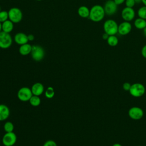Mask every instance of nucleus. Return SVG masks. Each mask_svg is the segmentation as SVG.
<instances>
[{
	"label": "nucleus",
	"mask_w": 146,
	"mask_h": 146,
	"mask_svg": "<svg viewBox=\"0 0 146 146\" xmlns=\"http://www.w3.org/2000/svg\"><path fill=\"white\" fill-rule=\"evenodd\" d=\"M105 15L103 6L100 5H95L90 9L88 18L93 22H98L104 19Z\"/></svg>",
	"instance_id": "f257e3e1"
},
{
	"label": "nucleus",
	"mask_w": 146,
	"mask_h": 146,
	"mask_svg": "<svg viewBox=\"0 0 146 146\" xmlns=\"http://www.w3.org/2000/svg\"><path fill=\"white\" fill-rule=\"evenodd\" d=\"M117 23L113 19H109L106 20L103 24V30L104 33L109 35H116L118 33Z\"/></svg>",
	"instance_id": "f03ea898"
},
{
	"label": "nucleus",
	"mask_w": 146,
	"mask_h": 146,
	"mask_svg": "<svg viewBox=\"0 0 146 146\" xmlns=\"http://www.w3.org/2000/svg\"><path fill=\"white\" fill-rule=\"evenodd\" d=\"M9 19L14 23L20 22L23 18V14L21 10L18 7H11L8 11Z\"/></svg>",
	"instance_id": "7ed1b4c3"
},
{
	"label": "nucleus",
	"mask_w": 146,
	"mask_h": 146,
	"mask_svg": "<svg viewBox=\"0 0 146 146\" xmlns=\"http://www.w3.org/2000/svg\"><path fill=\"white\" fill-rule=\"evenodd\" d=\"M129 92L132 96L135 98H139L145 94V88L143 84L140 83H135L131 84Z\"/></svg>",
	"instance_id": "20e7f679"
},
{
	"label": "nucleus",
	"mask_w": 146,
	"mask_h": 146,
	"mask_svg": "<svg viewBox=\"0 0 146 146\" xmlns=\"http://www.w3.org/2000/svg\"><path fill=\"white\" fill-rule=\"evenodd\" d=\"M30 54L33 60L36 62H39L44 58L45 52L42 46L39 45H33L32 46Z\"/></svg>",
	"instance_id": "39448f33"
},
{
	"label": "nucleus",
	"mask_w": 146,
	"mask_h": 146,
	"mask_svg": "<svg viewBox=\"0 0 146 146\" xmlns=\"http://www.w3.org/2000/svg\"><path fill=\"white\" fill-rule=\"evenodd\" d=\"M13 43V38L10 33L3 31L0 32V48L7 49L11 47Z\"/></svg>",
	"instance_id": "423d86ee"
},
{
	"label": "nucleus",
	"mask_w": 146,
	"mask_h": 146,
	"mask_svg": "<svg viewBox=\"0 0 146 146\" xmlns=\"http://www.w3.org/2000/svg\"><path fill=\"white\" fill-rule=\"evenodd\" d=\"M33 95L31 89L27 87L21 88L17 93L18 98L22 102L29 101Z\"/></svg>",
	"instance_id": "0eeeda50"
},
{
	"label": "nucleus",
	"mask_w": 146,
	"mask_h": 146,
	"mask_svg": "<svg viewBox=\"0 0 146 146\" xmlns=\"http://www.w3.org/2000/svg\"><path fill=\"white\" fill-rule=\"evenodd\" d=\"M106 15L111 16L114 15L117 10V5L113 0H107L103 6Z\"/></svg>",
	"instance_id": "6e6552de"
},
{
	"label": "nucleus",
	"mask_w": 146,
	"mask_h": 146,
	"mask_svg": "<svg viewBox=\"0 0 146 146\" xmlns=\"http://www.w3.org/2000/svg\"><path fill=\"white\" fill-rule=\"evenodd\" d=\"M128 113L129 117L132 119L140 120L143 117L144 111L140 107L135 106L129 109Z\"/></svg>",
	"instance_id": "1a4fd4ad"
},
{
	"label": "nucleus",
	"mask_w": 146,
	"mask_h": 146,
	"mask_svg": "<svg viewBox=\"0 0 146 146\" xmlns=\"http://www.w3.org/2000/svg\"><path fill=\"white\" fill-rule=\"evenodd\" d=\"M17 141V136L13 132H6L2 138V143L5 146H13Z\"/></svg>",
	"instance_id": "9d476101"
},
{
	"label": "nucleus",
	"mask_w": 146,
	"mask_h": 146,
	"mask_svg": "<svg viewBox=\"0 0 146 146\" xmlns=\"http://www.w3.org/2000/svg\"><path fill=\"white\" fill-rule=\"evenodd\" d=\"M121 16L124 21L130 22L135 17V11L133 8L125 7L121 12Z\"/></svg>",
	"instance_id": "9b49d317"
},
{
	"label": "nucleus",
	"mask_w": 146,
	"mask_h": 146,
	"mask_svg": "<svg viewBox=\"0 0 146 146\" xmlns=\"http://www.w3.org/2000/svg\"><path fill=\"white\" fill-rule=\"evenodd\" d=\"M132 25L129 22L123 21L118 26V33L121 35H126L132 30Z\"/></svg>",
	"instance_id": "f8f14e48"
},
{
	"label": "nucleus",
	"mask_w": 146,
	"mask_h": 146,
	"mask_svg": "<svg viewBox=\"0 0 146 146\" xmlns=\"http://www.w3.org/2000/svg\"><path fill=\"white\" fill-rule=\"evenodd\" d=\"M14 40L16 43L20 46L26 44L29 42L27 35L22 32L17 33L14 36Z\"/></svg>",
	"instance_id": "ddd939ff"
},
{
	"label": "nucleus",
	"mask_w": 146,
	"mask_h": 146,
	"mask_svg": "<svg viewBox=\"0 0 146 146\" xmlns=\"http://www.w3.org/2000/svg\"><path fill=\"white\" fill-rule=\"evenodd\" d=\"M44 89L43 85L40 83H34L31 88L33 95L39 96L43 94L44 92Z\"/></svg>",
	"instance_id": "4468645a"
},
{
	"label": "nucleus",
	"mask_w": 146,
	"mask_h": 146,
	"mask_svg": "<svg viewBox=\"0 0 146 146\" xmlns=\"http://www.w3.org/2000/svg\"><path fill=\"white\" fill-rule=\"evenodd\" d=\"M10 115L9 107L5 104H0V121L7 119Z\"/></svg>",
	"instance_id": "2eb2a0df"
},
{
	"label": "nucleus",
	"mask_w": 146,
	"mask_h": 146,
	"mask_svg": "<svg viewBox=\"0 0 146 146\" xmlns=\"http://www.w3.org/2000/svg\"><path fill=\"white\" fill-rule=\"evenodd\" d=\"M14 29V23L10 20L7 21L2 23V31L7 33H10Z\"/></svg>",
	"instance_id": "dca6fc26"
},
{
	"label": "nucleus",
	"mask_w": 146,
	"mask_h": 146,
	"mask_svg": "<svg viewBox=\"0 0 146 146\" xmlns=\"http://www.w3.org/2000/svg\"><path fill=\"white\" fill-rule=\"evenodd\" d=\"M31 49L32 46L30 44L27 43L26 44L20 46L19 48V52L22 55H27L31 53Z\"/></svg>",
	"instance_id": "f3484780"
},
{
	"label": "nucleus",
	"mask_w": 146,
	"mask_h": 146,
	"mask_svg": "<svg viewBox=\"0 0 146 146\" xmlns=\"http://www.w3.org/2000/svg\"><path fill=\"white\" fill-rule=\"evenodd\" d=\"M90 9L86 6H81L78 9V14L82 18H87L89 17Z\"/></svg>",
	"instance_id": "a211bd4d"
},
{
	"label": "nucleus",
	"mask_w": 146,
	"mask_h": 146,
	"mask_svg": "<svg viewBox=\"0 0 146 146\" xmlns=\"http://www.w3.org/2000/svg\"><path fill=\"white\" fill-rule=\"evenodd\" d=\"M133 24L137 29L143 30L146 27V20L139 17L135 20Z\"/></svg>",
	"instance_id": "6ab92c4d"
},
{
	"label": "nucleus",
	"mask_w": 146,
	"mask_h": 146,
	"mask_svg": "<svg viewBox=\"0 0 146 146\" xmlns=\"http://www.w3.org/2000/svg\"><path fill=\"white\" fill-rule=\"evenodd\" d=\"M107 42L110 46L115 47L119 43V39L115 35H110L107 39Z\"/></svg>",
	"instance_id": "aec40b11"
},
{
	"label": "nucleus",
	"mask_w": 146,
	"mask_h": 146,
	"mask_svg": "<svg viewBox=\"0 0 146 146\" xmlns=\"http://www.w3.org/2000/svg\"><path fill=\"white\" fill-rule=\"evenodd\" d=\"M29 102L31 106L34 107H36L40 104L41 100L39 96H36L33 95L30 98V99L29 100Z\"/></svg>",
	"instance_id": "412c9836"
},
{
	"label": "nucleus",
	"mask_w": 146,
	"mask_h": 146,
	"mask_svg": "<svg viewBox=\"0 0 146 146\" xmlns=\"http://www.w3.org/2000/svg\"><path fill=\"white\" fill-rule=\"evenodd\" d=\"M137 15L139 18L146 20V6L144 5L138 9Z\"/></svg>",
	"instance_id": "4be33fe9"
},
{
	"label": "nucleus",
	"mask_w": 146,
	"mask_h": 146,
	"mask_svg": "<svg viewBox=\"0 0 146 146\" xmlns=\"http://www.w3.org/2000/svg\"><path fill=\"white\" fill-rule=\"evenodd\" d=\"M44 95L47 98H48V99L52 98L55 95V92H54V88L52 87H47L46 90L45 91Z\"/></svg>",
	"instance_id": "5701e85b"
},
{
	"label": "nucleus",
	"mask_w": 146,
	"mask_h": 146,
	"mask_svg": "<svg viewBox=\"0 0 146 146\" xmlns=\"http://www.w3.org/2000/svg\"><path fill=\"white\" fill-rule=\"evenodd\" d=\"M4 130L6 132H13L14 127L13 124L10 121H7L4 124Z\"/></svg>",
	"instance_id": "b1692460"
},
{
	"label": "nucleus",
	"mask_w": 146,
	"mask_h": 146,
	"mask_svg": "<svg viewBox=\"0 0 146 146\" xmlns=\"http://www.w3.org/2000/svg\"><path fill=\"white\" fill-rule=\"evenodd\" d=\"M9 19L8 11L6 10H1L0 11V22L2 23Z\"/></svg>",
	"instance_id": "393cba45"
},
{
	"label": "nucleus",
	"mask_w": 146,
	"mask_h": 146,
	"mask_svg": "<svg viewBox=\"0 0 146 146\" xmlns=\"http://www.w3.org/2000/svg\"><path fill=\"white\" fill-rule=\"evenodd\" d=\"M124 3L125 5V7L131 8H133L136 4V2L135 0H125Z\"/></svg>",
	"instance_id": "a878e982"
},
{
	"label": "nucleus",
	"mask_w": 146,
	"mask_h": 146,
	"mask_svg": "<svg viewBox=\"0 0 146 146\" xmlns=\"http://www.w3.org/2000/svg\"><path fill=\"white\" fill-rule=\"evenodd\" d=\"M43 146H57V144L54 140H49L46 141Z\"/></svg>",
	"instance_id": "bb28decb"
},
{
	"label": "nucleus",
	"mask_w": 146,
	"mask_h": 146,
	"mask_svg": "<svg viewBox=\"0 0 146 146\" xmlns=\"http://www.w3.org/2000/svg\"><path fill=\"white\" fill-rule=\"evenodd\" d=\"M131 87V84L129 83V82H125L123 84V88L124 90L126 91H129Z\"/></svg>",
	"instance_id": "cd10ccee"
},
{
	"label": "nucleus",
	"mask_w": 146,
	"mask_h": 146,
	"mask_svg": "<svg viewBox=\"0 0 146 146\" xmlns=\"http://www.w3.org/2000/svg\"><path fill=\"white\" fill-rule=\"evenodd\" d=\"M141 54L142 56L146 59V44H145L141 48Z\"/></svg>",
	"instance_id": "c85d7f7f"
},
{
	"label": "nucleus",
	"mask_w": 146,
	"mask_h": 146,
	"mask_svg": "<svg viewBox=\"0 0 146 146\" xmlns=\"http://www.w3.org/2000/svg\"><path fill=\"white\" fill-rule=\"evenodd\" d=\"M113 1L115 2V3L118 6V5H120L123 4V3H124L125 0H113Z\"/></svg>",
	"instance_id": "c756f323"
},
{
	"label": "nucleus",
	"mask_w": 146,
	"mask_h": 146,
	"mask_svg": "<svg viewBox=\"0 0 146 146\" xmlns=\"http://www.w3.org/2000/svg\"><path fill=\"white\" fill-rule=\"evenodd\" d=\"M27 37H28V39H29V41H33L34 40V35L33 34H29L27 35Z\"/></svg>",
	"instance_id": "7c9ffc66"
},
{
	"label": "nucleus",
	"mask_w": 146,
	"mask_h": 146,
	"mask_svg": "<svg viewBox=\"0 0 146 146\" xmlns=\"http://www.w3.org/2000/svg\"><path fill=\"white\" fill-rule=\"evenodd\" d=\"M109 36H110V35H109L108 34L104 33L103 34V35H102V38H103L104 40H107V39H108V38Z\"/></svg>",
	"instance_id": "2f4dec72"
},
{
	"label": "nucleus",
	"mask_w": 146,
	"mask_h": 146,
	"mask_svg": "<svg viewBox=\"0 0 146 146\" xmlns=\"http://www.w3.org/2000/svg\"><path fill=\"white\" fill-rule=\"evenodd\" d=\"M112 146H122V145L119 143H115L112 145Z\"/></svg>",
	"instance_id": "473e14b6"
},
{
	"label": "nucleus",
	"mask_w": 146,
	"mask_h": 146,
	"mask_svg": "<svg viewBox=\"0 0 146 146\" xmlns=\"http://www.w3.org/2000/svg\"><path fill=\"white\" fill-rule=\"evenodd\" d=\"M143 34H144V36L146 37V27H145V28L143 29Z\"/></svg>",
	"instance_id": "72a5a7b5"
},
{
	"label": "nucleus",
	"mask_w": 146,
	"mask_h": 146,
	"mask_svg": "<svg viewBox=\"0 0 146 146\" xmlns=\"http://www.w3.org/2000/svg\"><path fill=\"white\" fill-rule=\"evenodd\" d=\"M141 3H142L144 6H146V0H141Z\"/></svg>",
	"instance_id": "f704fd0d"
},
{
	"label": "nucleus",
	"mask_w": 146,
	"mask_h": 146,
	"mask_svg": "<svg viewBox=\"0 0 146 146\" xmlns=\"http://www.w3.org/2000/svg\"><path fill=\"white\" fill-rule=\"evenodd\" d=\"M135 2H136V3H139L140 2H141V0H135Z\"/></svg>",
	"instance_id": "c9c22d12"
},
{
	"label": "nucleus",
	"mask_w": 146,
	"mask_h": 146,
	"mask_svg": "<svg viewBox=\"0 0 146 146\" xmlns=\"http://www.w3.org/2000/svg\"><path fill=\"white\" fill-rule=\"evenodd\" d=\"M2 31V23L0 22V32Z\"/></svg>",
	"instance_id": "e433bc0d"
},
{
	"label": "nucleus",
	"mask_w": 146,
	"mask_h": 146,
	"mask_svg": "<svg viewBox=\"0 0 146 146\" xmlns=\"http://www.w3.org/2000/svg\"><path fill=\"white\" fill-rule=\"evenodd\" d=\"M36 1H42V0H36Z\"/></svg>",
	"instance_id": "4c0bfd02"
},
{
	"label": "nucleus",
	"mask_w": 146,
	"mask_h": 146,
	"mask_svg": "<svg viewBox=\"0 0 146 146\" xmlns=\"http://www.w3.org/2000/svg\"><path fill=\"white\" fill-rule=\"evenodd\" d=\"M0 11H1V7H0Z\"/></svg>",
	"instance_id": "58836bf2"
},
{
	"label": "nucleus",
	"mask_w": 146,
	"mask_h": 146,
	"mask_svg": "<svg viewBox=\"0 0 146 146\" xmlns=\"http://www.w3.org/2000/svg\"><path fill=\"white\" fill-rule=\"evenodd\" d=\"M137 146H141V145H137Z\"/></svg>",
	"instance_id": "ea45409f"
}]
</instances>
